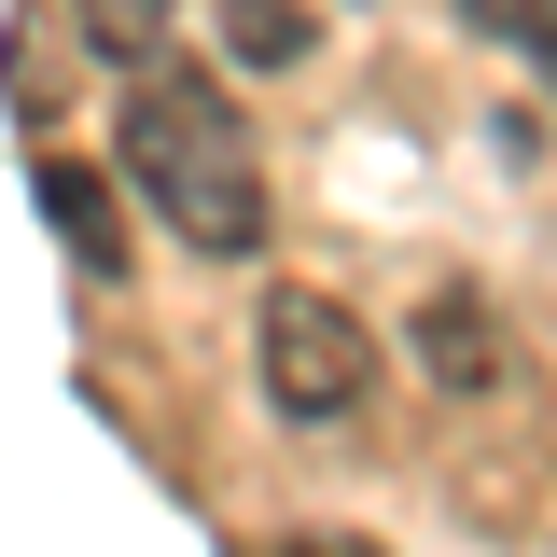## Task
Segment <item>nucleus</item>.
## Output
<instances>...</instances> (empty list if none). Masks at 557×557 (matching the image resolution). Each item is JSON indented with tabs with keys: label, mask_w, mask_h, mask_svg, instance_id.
Masks as SVG:
<instances>
[{
	"label": "nucleus",
	"mask_w": 557,
	"mask_h": 557,
	"mask_svg": "<svg viewBox=\"0 0 557 557\" xmlns=\"http://www.w3.org/2000/svg\"><path fill=\"white\" fill-rule=\"evenodd\" d=\"M70 14H84V42H98V57L126 70H168V0H70Z\"/></svg>",
	"instance_id": "423d86ee"
},
{
	"label": "nucleus",
	"mask_w": 557,
	"mask_h": 557,
	"mask_svg": "<svg viewBox=\"0 0 557 557\" xmlns=\"http://www.w3.org/2000/svg\"><path fill=\"white\" fill-rule=\"evenodd\" d=\"M112 168L139 182V209L182 237V251H265V168H251V126L223 112L209 70H139L126 126H112Z\"/></svg>",
	"instance_id": "f257e3e1"
},
{
	"label": "nucleus",
	"mask_w": 557,
	"mask_h": 557,
	"mask_svg": "<svg viewBox=\"0 0 557 557\" xmlns=\"http://www.w3.org/2000/svg\"><path fill=\"white\" fill-rule=\"evenodd\" d=\"M209 28H223L237 70H307V57H321V14H307V0H223Z\"/></svg>",
	"instance_id": "39448f33"
},
{
	"label": "nucleus",
	"mask_w": 557,
	"mask_h": 557,
	"mask_svg": "<svg viewBox=\"0 0 557 557\" xmlns=\"http://www.w3.org/2000/svg\"><path fill=\"white\" fill-rule=\"evenodd\" d=\"M460 14H474V28H502L516 57H544V70H557V0H460Z\"/></svg>",
	"instance_id": "0eeeda50"
},
{
	"label": "nucleus",
	"mask_w": 557,
	"mask_h": 557,
	"mask_svg": "<svg viewBox=\"0 0 557 557\" xmlns=\"http://www.w3.org/2000/svg\"><path fill=\"white\" fill-rule=\"evenodd\" d=\"M251 376H265V405L293 418V432H335V418H362V391H376V335L348 321L335 293L278 278L265 321H251Z\"/></svg>",
	"instance_id": "f03ea898"
},
{
	"label": "nucleus",
	"mask_w": 557,
	"mask_h": 557,
	"mask_svg": "<svg viewBox=\"0 0 557 557\" xmlns=\"http://www.w3.org/2000/svg\"><path fill=\"white\" fill-rule=\"evenodd\" d=\"M42 223L70 237V265L98 278V293L126 278V223H112V182H98V168H70V153H57V168H42Z\"/></svg>",
	"instance_id": "20e7f679"
},
{
	"label": "nucleus",
	"mask_w": 557,
	"mask_h": 557,
	"mask_svg": "<svg viewBox=\"0 0 557 557\" xmlns=\"http://www.w3.org/2000/svg\"><path fill=\"white\" fill-rule=\"evenodd\" d=\"M405 335H418V362H432V391H460V405H474V391H502V321H487L474 278H432Z\"/></svg>",
	"instance_id": "7ed1b4c3"
}]
</instances>
